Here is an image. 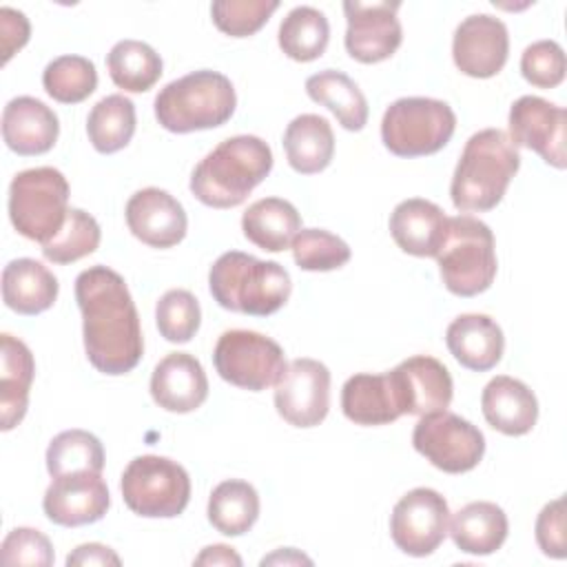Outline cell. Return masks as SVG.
Returning <instances> with one entry per match:
<instances>
[{
    "label": "cell",
    "instance_id": "cell-34",
    "mask_svg": "<svg viewBox=\"0 0 567 567\" xmlns=\"http://www.w3.org/2000/svg\"><path fill=\"white\" fill-rule=\"evenodd\" d=\"M279 47L295 62H312L323 55L330 40L328 18L308 4L295 7L279 24Z\"/></svg>",
    "mask_w": 567,
    "mask_h": 567
},
{
    "label": "cell",
    "instance_id": "cell-41",
    "mask_svg": "<svg viewBox=\"0 0 567 567\" xmlns=\"http://www.w3.org/2000/svg\"><path fill=\"white\" fill-rule=\"evenodd\" d=\"M277 9V0H215L210 4V16L221 33L230 38H248L257 33Z\"/></svg>",
    "mask_w": 567,
    "mask_h": 567
},
{
    "label": "cell",
    "instance_id": "cell-19",
    "mask_svg": "<svg viewBox=\"0 0 567 567\" xmlns=\"http://www.w3.org/2000/svg\"><path fill=\"white\" fill-rule=\"evenodd\" d=\"M124 215L128 230L151 248H173L186 237V210L168 190L148 186L133 193Z\"/></svg>",
    "mask_w": 567,
    "mask_h": 567
},
{
    "label": "cell",
    "instance_id": "cell-46",
    "mask_svg": "<svg viewBox=\"0 0 567 567\" xmlns=\"http://www.w3.org/2000/svg\"><path fill=\"white\" fill-rule=\"evenodd\" d=\"M120 556L100 543H84L78 545L69 556H66V565H120Z\"/></svg>",
    "mask_w": 567,
    "mask_h": 567
},
{
    "label": "cell",
    "instance_id": "cell-12",
    "mask_svg": "<svg viewBox=\"0 0 567 567\" xmlns=\"http://www.w3.org/2000/svg\"><path fill=\"white\" fill-rule=\"evenodd\" d=\"M450 507L432 487H414L390 514V536L408 556H430L447 536Z\"/></svg>",
    "mask_w": 567,
    "mask_h": 567
},
{
    "label": "cell",
    "instance_id": "cell-1",
    "mask_svg": "<svg viewBox=\"0 0 567 567\" xmlns=\"http://www.w3.org/2000/svg\"><path fill=\"white\" fill-rule=\"evenodd\" d=\"M75 301L91 365L109 377L131 372L144 354V337L124 277L113 268L91 266L75 279Z\"/></svg>",
    "mask_w": 567,
    "mask_h": 567
},
{
    "label": "cell",
    "instance_id": "cell-36",
    "mask_svg": "<svg viewBox=\"0 0 567 567\" xmlns=\"http://www.w3.org/2000/svg\"><path fill=\"white\" fill-rule=\"evenodd\" d=\"M47 470L51 478L73 472L104 470V447L100 439L86 430H64L55 434L47 447Z\"/></svg>",
    "mask_w": 567,
    "mask_h": 567
},
{
    "label": "cell",
    "instance_id": "cell-45",
    "mask_svg": "<svg viewBox=\"0 0 567 567\" xmlns=\"http://www.w3.org/2000/svg\"><path fill=\"white\" fill-rule=\"evenodd\" d=\"M0 35H2V64L11 60L16 51H20L31 35V24L27 16L18 9L2 7L0 9Z\"/></svg>",
    "mask_w": 567,
    "mask_h": 567
},
{
    "label": "cell",
    "instance_id": "cell-31",
    "mask_svg": "<svg viewBox=\"0 0 567 567\" xmlns=\"http://www.w3.org/2000/svg\"><path fill=\"white\" fill-rule=\"evenodd\" d=\"M306 93L323 104L346 131H361L368 124V100L357 82L337 69H326L306 80Z\"/></svg>",
    "mask_w": 567,
    "mask_h": 567
},
{
    "label": "cell",
    "instance_id": "cell-8",
    "mask_svg": "<svg viewBox=\"0 0 567 567\" xmlns=\"http://www.w3.org/2000/svg\"><path fill=\"white\" fill-rule=\"evenodd\" d=\"M452 106L434 97H399L381 120V140L396 157H423L439 153L454 135Z\"/></svg>",
    "mask_w": 567,
    "mask_h": 567
},
{
    "label": "cell",
    "instance_id": "cell-44",
    "mask_svg": "<svg viewBox=\"0 0 567 567\" xmlns=\"http://www.w3.org/2000/svg\"><path fill=\"white\" fill-rule=\"evenodd\" d=\"M536 543L540 551L549 558L567 556V534H565V498L558 496L549 501L536 518Z\"/></svg>",
    "mask_w": 567,
    "mask_h": 567
},
{
    "label": "cell",
    "instance_id": "cell-25",
    "mask_svg": "<svg viewBox=\"0 0 567 567\" xmlns=\"http://www.w3.org/2000/svg\"><path fill=\"white\" fill-rule=\"evenodd\" d=\"M35 361L24 341L4 332L0 337V427L13 430L27 414Z\"/></svg>",
    "mask_w": 567,
    "mask_h": 567
},
{
    "label": "cell",
    "instance_id": "cell-10",
    "mask_svg": "<svg viewBox=\"0 0 567 567\" xmlns=\"http://www.w3.org/2000/svg\"><path fill=\"white\" fill-rule=\"evenodd\" d=\"M213 363L224 381L250 392L275 385L288 365L281 346L255 330H226L215 343Z\"/></svg>",
    "mask_w": 567,
    "mask_h": 567
},
{
    "label": "cell",
    "instance_id": "cell-38",
    "mask_svg": "<svg viewBox=\"0 0 567 567\" xmlns=\"http://www.w3.org/2000/svg\"><path fill=\"white\" fill-rule=\"evenodd\" d=\"M102 239L100 224L82 208H69L60 233L42 244V255L53 264H73L97 250Z\"/></svg>",
    "mask_w": 567,
    "mask_h": 567
},
{
    "label": "cell",
    "instance_id": "cell-48",
    "mask_svg": "<svg viewBox=\"0 0 567 567\" xmlns=\"http://www.w3.org/2000/svg\"><path fill=\"white\" fill-rule=\"evenodd\" d=\"M281 563L284 565H301V563L312 565V560L306 554L297 551L295 547H286V549H279V551L261 558V565H281Z\"/></svg>",
    "mask_w": 567,
    "mask_h": 567
},
{
    "label": "cell",
    "instance_id": "cell-18",
    "mask_svg": "<svg viewBox=\"0 0 567 567\" xmlns=\"http://www.w3.org/2000/svg\"><path fill=\"white\" fill-rule=\"evenodd\" d=\"M111 505L109 487L95 472H73L55 476L44 492L42 509L47 518L62 527H80L100 520Z\"/></svg>",
    "mask_w": 567,
    "mask_h": 567
},
{
    "label": "cell",
    "instance_id": "cell-27",
    "mask_svg": "<svg viewBox=\"0 0 567 567\" xmlns=\"http://www.w3.org/2000/svg\"><path fill=\"white\" fill-rule=\"evenodd\" d=\"M507 514L489 501H474L461 507L447 525L454 545L472 556H489L507 538Z\"/></svg>",
    "mask_w": 567,
    "mask_h": 567
},
{
    "label": "cell",
    "instance_id": "cell-21",
    "mask_svg": "<svg viewBox=\"0 0 567 567\" xmlns=\"http://www.w3.org/2000/svg\"><path fill=\"white\" fill-rule=\"evenodd\" d=\"M60 122L51 106L31 95H18L2 111V140L18 155H42L53 148Z\"/></svg>",
    "mask_w": 567,
    "mask_h": 567
},
{
    "label": "cell",
    "instance_id": "cell-14",
    "mask_svg": "<svg viewBox=\"0 0 567 567\" xmlns=\"http://www.w3.org/2000/svg\"><path fill=\"white\" fill-rule=\"evenodd\" d=\"M399 7L401 2H343L348 20L346 51L350 58L363 64H377L396 53L403 40V29L396 18Z\"/></svg>",
    "mask_w": 567,
    "mask_h": 567
},
{
    "label": "cell",
    "instance_id": "cell-17",
    "mask_svg": "<svg viewBox=\"0 0 567 567\" xmlns=\"http://www.w3.org/2000/svg\"><path fill=\"white\" fill-rule=\"evenodd\" d=\"M507 53V27L489 13L467 16L454 31L452 58L456 69L470 78H494L503 71Z\"/></svg>",
    "mask_w": 567,
    "mask_h": 567
},
{
    "label": "cell",
    "instance_id": "cell-32",
    "mask_svg": "<svg viewBox=\"0 0 567 567\" xmlns=\"http://www.w3.org/2000/svg\"><path fill=\"white\" fill-rule=\"evenodd\" d=\"M259 518V494L241 478L221 481L208 498V520L224 536L246 534Z\"/></svg>",
    "mask_w": 567,
    "mask_h": 567
},
{
    "label": "cell",
    "instance_id": "cell-13",
    "mask_svg": "<svg viewBox=\"0 0 567 567\" xmlns=\"http://www.w3.org/2000/svg\"><path fill=\"white\" fill-rule=\"evenodd\" d=\"M277 414L295 427L319 425L330 408V370L317 359H295L275 383Z\"/></svg>",
    "mask_w": 567,
    "mask_h": 567
},
{
    "label": "cell",
    "instance_id": "cell-39",
    "mask_svg": "<svg viewBox=\"0 0 567 567\" xmlns=\"http://www.w3.org/2000/svg\"><path fill=\"white\" fill-rule=\"evenodd\" d=\"M292 259L301 270L328 272L346 266L350 261V246L330 230L323 228H301L292 244Z\"/></svg>",
    "mask_w": 567,
    "mask_h": 567
},
{
    "label": "cell",
    "instance_id": "cell-20",
    "mask_svg": "<svg viewBox=\"0 0 567 567\" xmlns=\"http://www.w3.org/2000/svg\"><path fill=\"white\" fill-rule=\"evenodd\" d=\"M153 401L175 414L197 410L208 396V379L202 363L188 352L166 354L151 374Z\"/></svg>",
    "mask_w": 567,
    "mask_h": 567
},
{
    "label": "cell",
    "instance_id": "cell-42",
    "mask_svg": "<svg viewBox=\"0 0 567 567\" xmlns=\"http://www.w3.org/2000/svg\"><path fill=\"white\" fill-rule=\"evenodd\" d=\"M565 51L556 40L532 42L520 55L523 78L538 89H554L565 80Z\"/></svg>",
    "mask_w": 567,
    "mask_h": 567
},
{
    "label": "cell",
    "instance_id": "cell-47",
    "mask_svg": "<svg viewBox=\"0 0 567 567\" xmlns=\"http://www.w3.org/2000/svg\"><path fill=\"white\" fill-rule=\"evenodd\" d=\"M193 565H233V567H241V556L228 547V545H208L199 551V556H195Z\"/></svg>",
    "mask_w": 567,
    "mask_h": 567
},
{
    "label": "cell",
    "instance_id": "cell-22",
    "mask_svg": "<svg viewBox=\"0 0 567 567\" xmlns=\"http://www.w3.org/2000/svg\"><path fill=\"white\" fill-rule=\"evenodd\" d=\"M481 410L485 421L507 436H523L532 432L538 419L536 394L518 379L498 374L481 394Z\"/></svg>",
    "mask_w": 567,
    "mask_h": 567
},
{
    "label": "cell",
    "instance_id": "cell-29",
    "mask_svg": "<svg viewBox=\"0 0 567 567\" xmlns=\"http://www.w3.org/2000/svg\"><path fill=\"white\" fill-rule=\"evenodd\" d=\"M284 151L292 171L301 175L321 173L334 155V133L317 113L297 115L284 131Z\"/></svg>",
    "mask_w": 567,
    "mask_h": 567
},
{
    "label": "cell",
    "instance_id": "cell-16",
    "mask_svg": "<svg viewBox=\"0 0 567 567\" xmlns=\"http://www.w3.org/2000/svg\"><path fill=\"white\" fill-rule=\"evenodd\" d=\"M396 405L403 414H432L443 412L452 403L454 383L450 370L434 357L416 354L401 361L394 370L388 372Z\"/></svg>",
    "mask_w": 567,
    "mask_h": 567
},
{
    "label": "cell",
    "instance_id": "cell-24",
    "mask_svg": "<svg viewBox=\"0 0 567 567\" xmlns=\"http://www.w3.org/2000/svg\"><path fill=\"white\" fill-rule=\"evenodd\" d=\"M445 226L447 217L441 206L423 197L399 202L390 215V235L394 244L414 257H434Z\"/></svg>",
    "mask_w": 567,
    "mask_h": 567
},
{
    "label": "cell",
    "instance_id": "cell-11",
    "mask_svg": "<svg viewBox=\"0 0 567 567\" xmlns=\"http://www.w3.org/2000/svg\"><path fill=\"white\" fill-rule=\"evenodd\" d=\"M412 445L436 470L447 474L474 470L485 454L483 432L447 410L423 414L414 425Z\"/></svg>",
    "mask_w": 567,
    "mask_h": 567
},
{
    "label": "cell",
    "instance_id": "cell-30",
    "mask_svg": "<svg viewBox=\"0 0 567 567\" xmlns=\"http://www.w3.org/2000/svg\"><path fill=\"white\" fill-rule=\"evenodd\" d=\"M241 230L257 248L281 252L290 248L295 235L301 230V215L288 199L264 197L244 210Z\"/></svg>",
    "mask_w": 567,
    "mask_h": 567
},
{
    "label": "cell",
    "instance_id": "cell-40",
    "mask_svg": "<svg viewBox=\"0 0 567 567\" xmlns=\"http://www.w3.org/2000/svg\"><path fill=\"white\" fill-rule=\"evenodd\" d=\"M199 301L184 288L166 290L155 306L157 330L171 343H188L199 330Z\"/></svg>",
    "mask_w": 567,
    "mask_h": 567
},
{
    "label": "cell",
    "instance_id": "cell-26",
    "mask_svg": "<svg viewBox=\"0 0 567 567\" xmlns=\"http://www.w3.org/2000/svg\"><path fill=\"white\" fill-rule=\"evenodd\" d=\"M58 279L31 257L11 259L2 270V301L18 315H40L58 299Z\"/></svg>",
    "mask_w": 567,
    "mask_h": 567
},
{
    "label": "cell",
    "instance_id": "cell-7",
    "mask_svg": "<svg viewBox=\"0 0 567 567\" xmlns=\"http://www.w3.org/2000/svg\"><path fill=\"white\" fill-rule=\"evenodd\" d=\"M69 213V182L53 166L27 168L9 184V219L13 228L38 244L53 239Z\"/></svg>",
    "mask_w": 567,
    "mask_h": 567
},
{
    "label": "cell",
    "instance_id": "cell-33",
    "mask_svg": "<svg viewBox=\"0 0 567 567\" xmlns=\"http://www.w3.org/2000/svg\"><path fill=\"white\" fill-rule=\"evenodd\" d=\"M135 133V104L113 93L102 97L86 117V135L97 153L111 155L122 151Z\"/></svg>",
    "mask_w": 567,
    "mask_h": 567
},
{
    "label": "cell",
    "instance_id": "cell-5",
    "mask_svg": "<svg viewBox=\"0 0 567 567\" xmlns=\"http://www.w3.org/2000/svg\"><path fill=\"white\" fill-rule=\"evenodd\" d=\"M235 106L233 82L219 71L199 69L159 89L155 117L171 133H193L226 124Z\"/></svg>",
    "mask_w": 567,
    "mask_h": 567
},
{
    "label": "cell",
    "instance_id": "cell-4",
    "mask_svg": "<svg viewBox=\"0 0 567 567\" xmlns=\"http://www.w3.org/2000/svg\"><path fill=\"white\" fill-rule=\"evenodd\" d=\"M208 288L224 310L268 317L284 308L292 281L277 261H261L248 252L228 250L210 266Z\"/></svg>",
    "mask_w": 567,
    "mask_h": 567
},
{
    "label": "cell",
    "instance_id": "cell-43",
    "mask_svg": "<svg viewBox=\"0 0 567 567\" xmlns=\"http://www.w3.org/2000/svg\"><path fill=\"white\" fill-rule=\"evenodd\" d=\"M2 565H29V567H49L53 565V545L51 540L33 527L11 529L0 545Z\"/></svg>",
    "mask_w": 567,
    "mask_h": 567
},
{
    "label": "cell",
    "instance_id": "cell-23",
    "mask_svg": "<svg viewBox=\"0 0 567 567\" xmlns=\"http://www.w3.org/2000/svg\"><path fill=\"white\" fill-rule=\"evenodd\" d=\"M445 343L452 357L467 370H492L505 350V337L501 326L478 312L456 317L445 330Z\"/></svg>",
    "mask_w": 567,
    "mask_h": 567
},
{
    "label": "cell",
    "instance_id": "cell-35",
    "mask_svg": "<svg viewBox=\"0 0 567 567\" xmlns=\"http://www.w3.org/2000/svg\"><path fill=\"white\" fill-rule=\"evenodd\" d=\"M106 69L115 86L128 93H144L159 80L162 58L146 42L120 40L106 55Z\"/></svg>",
    "mask_w": 567,
    "mask_h": 567
},
{
    "label": "cell",
    "instance_id": "cell-28",
    "mask_svg": "<svg viewBox=\"0 0 567 567\" xmlns=\"http://www.w3.org/2000/svg\"><path fill=\"white\" fill-rule=\"evenodd\" d=\"M341 410L357 425H385L401 416L390 374L359 372L341 388Z\"/></svg>",
    "mask_w": 567,
    "mask_h": 567
},
{
    "label": "cell",
    "instance_id": "cell-2",
    "mask_svg": "<svg viewBox=\"0 0 567 567\" xmlns=\"http://www.w3.org/2000/svg\"><path fill=\"white\" fill-rule=\"evenodd\" d=\"M272 168V151L257 135H235L219 142L190 173V193L210 208L244 204Z\"/></svg>",
    "mask_w": 567,
    "mask_h": 567
},
{
    "label": "cell",
    "instance_id": "cell-15",
    "mask_svg": "<svg viewBox=\"0 0 567 567\" xmlns=\"http://www.w3.org/2000/svg\"><path fill=\"white\" fill-rule=\"evenodd\" d=\"M509 140L518 148L538 153L549 166L565 168V126L567 113L538 95H523L509 109Z\"/></svg>",
    "mask_w": 567,
    "mask_h": 567
},
{
    "label": "cell",
    "instance_id": "cell-3",
    "mask_svg": "<svg viewBox=\"0 0 567 567\" xmlns=\"http://www.w3.org/2000/svg\"><path fill=\"white\" fill-rule=\"evenodd\" d=\"M520 155L501 128L474 133L458 157L452 175V204L463 213L492 210L518 173Z\"/></svg>",
    "mask_w": 567,
    "mask_h": 567
},
{
    "label": "cell",
    "instance_id": "cell-6",
    "mask_svg": "<svg viewBox=\"0 0 567 567\" xmlns=\"http://www.w3.org/2000/svg\"><path fill=\"white\" fill-rule=\"evenodd\" d=\"M443 286L456 297L485 292L496 277L494 233L472 215L447 217V226L436 250Z\"/></svg>",
    "mask_w": 567,
    "mask_h": 567
},
{
    "label": "cell",
    "instance_id": "cell-37",
    "mask_svg": "<svg viewBox=\"0 0 567 567\" xmlns=\"http://www.w3.org/2000/svg\"><path fill=\"white\" fill-rule=\"evenodd\" d=\"M42 86L55 102L78 104L97 86L95 64L84 55H60L44 66Z\"/></svg>",
    "mask_w": 567,
    "mask_h": 567
},
{
    "label": "cell",
    "instance_id": "cell-9",
    "mask_svg": "<svg viewBox=\"0 0 567 567\" xmlns=\"http://www.w3.org/2000/svg\"><path fill=\"white\" fill-rule=\"evenodd\" d=\"M126 507L144 518H175L190 501V476L173 458L135 456L120 481Z\"/></svg>",
    "mask_w": 567,
    "mask_h": 567
}]
</instances>
